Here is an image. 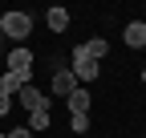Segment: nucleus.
I'll return each instance as SVG.
<instances>
[{
	"label": "nucleus",
	"mask_w": 146,
	"mask_h": 138,
	"mask_svg": "<svg viewBox=\"0 0 146 138\" xmlns=\"http://www.w3.org/2000/svg\"><path fill=\"white\" fill-rule=\"evenodd\" d=\"M16 106H21V110H29V114H33V110H49V98H45V94H41V90H36V85L29 81L25 90L16 94Z\"/></svg>",
	"instance_id": "obj_3"
},
{
	"label": "nucleus",
	"mask_w": 146,
	"mask_h": 138,
	"mask_svg": "<svg viewBox=\"0 0 146 138\" xmlns=\"http://www.w3.org/2000/svg\"><path fill=\"white\" fill-rule=\"evenodd\" d=\"M69 130L81 134V138H89V114H69Z\"/></svg>",
	"instance_id": "obj_12"
},
{
	"label": "nucleus",
	"mask_w": 146,
	"mask_h": 138,
	"mask_svg": "<svg viewBox=\"0 0 146 138\" xmlns=\"http://www.w3.org/2000/svg\"><path fill=\"white\" fill-rule=\"evenodd\" d=\"M29 77H33V73H12V69H4V73H0V90L16 98V94H21L25 85H29Z\"/></svg>",
	"instance_id": "obj_7"
},
{
	"label": "nucleus",
	"mask_w": 146,
	"mask_h": 138,
	"mask_svg": "<svg viewBox=\"0 0 146 138\" xmlns=\"http://www.w3.org/2000/svg\"><path fill=\"white\" fill-rule=\"evenodd\" d=\"M142 138H146V134H142Z\"/></svg>",
	"instance_id": "obj_19"
},
{
	"label": "nucleus",
	"mask_w": 146,
	"mask_h": 138,
	"mask_svg": "<svg viewBox=\"0 0 146 138\" xmlns=\"http://www.w3.org/2000/svg\"><path fill=\"white\" fill-rule=\"evenodd\" d=\"M73 90H77V77H73V69H57V73H53V94L69 98Z\"/></svg>",
	"instance_id": "obj_8"
},
{
	"label": "nucleus",
	"mask_w": 146,
	"mask_h": 138,
	"mask_svg": "<svg viewBox=\"0 0 146 138\" xmlns=\"http://www.w3.org/2000/svg\"><path fill=\"white\" fill-rule=\"evenodd\" d=\"M4 37L8 41H29L33 37V12H21V8L4 12Z\"/></svg>",
	"instance_id": "obj_1"
},
{
	"label": "nucleus",
	"mask_w": 146,
	"mask_h": 138,
	"mask_svg": "<svg viewBox=\"0 0 146 138\" xmlns=\"http://www.w3.org/2000/svg\"><path fill=\"white\" fill-rule=\"evenodd\" d=\"M81 53H85L89 61H98V65H102V61H106V53H110V41H106V37H89V41L81 45Z\"/></svg>",
	"instance_id": "obj_10"
},
{
	"label": "nucleus",
	"mask_w": 146,
	"mask_h": 138,
	"mask_svg": "<svg viewBox=\"0 0 146 138\" xmlns=\"http://www.w3.org/2000/svg\"><path fill=\"white\" fill-rule=\"evenodd\" d=\"M98 73H102V65H98V61H89V57L81 53V45H73V77H77V85L98 81Z\"/></svg>",
	"instance_id": "obj_2"
},
{
	"label": "nucleus",
	"mask_w": 146,
	"mask_h": 138,
	"mask_svg": "<svg viewBox=\"0 0 146 138\" xmlns=\"http://www.w3.org/2000/svg\"><path fill=\"white\" fill-rule=\"evenodd\" d=\"M8 138H33V130H29V126H12V130H8Z\"/></svg>",
	"instance_id": "obj_14"
},
{
	"label": "nucleus",
	"mask_w": 146,
	"mask_h": 138,
	"mask_svg": "<svg viewBox=\"0 0 146 138\" xmlns=\"http://www.w3.org/2000/svg\"><path fill=\"white\" fill-rule=\"evenodd\" d=\"M45 25H49V33H65V29H69V8L53 4V8L45 12Z\"/></svg>",
	"instance_id": "obj_9"
},
{
	"label": "nucleus",
	"mask_w": 146,
	"mask_h": 138,
	"mask_svg": "<svg viewBox=\"0 0 146 138\" xmlns=\"http://www.w3.org/2000/svg\"><path fill=\"white\" fill-rule=\"evenodd\" d=\"M8 37H4V12H0V49H4V53H8V45H4Z\"/></svg>",
	"instance_id": "obj_15"
},
{
	"label": "nucleus",
	"mask_w": 146,
	"mask_h": 138,
	"mask_svg": "<svg viewBox=\"0 0 146 138\" xmlns=\"http://www.w3.org/2000/svg\"><path fill=\"white\" fill-rule=\"evenodd\" d=\"M0 138H8V134H0Z\"/></svg>",
	"instance_id": "obj_17"
},
{
	"label": "nucleus",
	"mask_w": 146,
	"mask_h": 138,
	"mask_svg": "<svg viewBox=\"0 0 146 138\" xmlns=\"http://www.w3.org/2000/svg\"><path fill=\"white\" fill-rule=\"evenodd\" d=\"M142 25H146V16H142Z\"/></svg>",
	"instance_id": "obj_18"
},
{
	"label": "nucleus",
	"mask_w": 146,
	"mask_h": 138,
	"mask_svg": "<svg viewBox=\"0 0 146 138\" xmlns=\"http://www.w3.org/2000/svg\"><path fill=\"white\" fill-rule=\"evenodd\" d=\"M12 106H16V98L0 90V118H8V114H12Z\"/></svg>",
	"instance_id": "obj_13"
},
{
	"label": "nucleus",
	"mask_w": 146,
	"mask_h": 138,
	"mask_svg": "<svg viewBox=\"0 0 146 138\" xmlns=\"http://www.w3.org/2000/svg\"><path fill=\"white\" fill-rule=\"evenodd\" d=\"M8 69L12 73H33V49L29 45H12L8 49Z\"/></svg>",
	"instance_id": "obj_4"
},
{
	"label": "nucleus",
	"mask_w": 146,
	"mask_h": 138,
	"mask_svg": "<svg viewBox=\"0 0 146 138\" xmlns=\"http://www.w3.org/2000/svg\"><path fill=\"white\" fill-rule=\"evenodd\" d=\"M49 126H53L49 110H33V114H29V130H33V134H41V130H49Z\"/></svg>",
	"instance_id": "obj_11"
},
{
	"label": "nucleus",
	"mask_w": 146,
	"mask_h": 138,
	"mask_svg": "<svg viewBox=\"0 0 146 138\" xmlns=\"http://www.w3.org/2000/svg\"><path fill=\"white\" fill-rule=\"evenodd\" d=\"M65 106H69V114H89V106H94V94H89L85 85H77V90L65 98Z\"/></svg>",
	"instance_id": "obj_5"
},
{
	"label": "nucleus",
	"mask_w": 146,
	"mask_h": 138,
	"mask_svg": "<svg viewBox=\"0 0 146 138\" xmlns=\"http://www.w3.org/2000/svg\"><path fill=\"white\" fill-rule=\"evenodd\" d=\"M138 77H142V85H146V69H142V73H138Z\"/></svg>",
	"instance_id": "obj_16"
},
{
	"label": "nucleus",
	"mask_w": 146,
	"mask_h": 138,
	"mask_svg": "<svg viewBox=\"0 0 146 138\" xmlns=\"http://www.w3.org/2000/svg\"><path fill=\"white\" fill-rule=\"evenodd\" d=\"M122 41L130 45L134 53H138V49H146V25H142V21H130V25L122 29Z\"/></svg>",
	"instance_id": "obj_6"
}]
</instances>
